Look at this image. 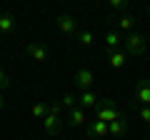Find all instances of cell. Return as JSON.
Masks as SVG:
<instances>
[{
    "instance_id": "6da1fadb",
    "label": "cell",
    "mask_w": 150,
    "mask_h": 140,
    "mask_svg": "<svg viewBox=\"0 0 150 140\" xmlns=\"http://www.w3.org/2000/svg\"><path fill=\"white\" fill-rule=\"evenodd\" d=\"M43 128L48 135H58L60 128H63V105L60 103H50L48 115L43 118Z\"/></svg>"
},
{
    "instance_id": "7a4b0ae2",
    "label": "cell",
    "mask_w": 150,
    "mask_h": 140,
    "mask_svg": "<svg viewBox=\"0 0 150 140\" xmlns=\"http://www.w3.org/2000/svg\"><path fill=\"white\" fill-rule=\"evenodd\" d=\"M123 118V113H120L118 108H115V103L112 100H100L95 108V120H103V123H112V120Z\"/></svg>"
},
{
    "instance_id": "3957f363",
    "label": "cell",
    "mask_w": 150,
    "mask_h": 140,
    "mask_svg": "<svg viewBox=\"0 0 150 140\" xmlns=\"http://www.w3.org/2000/svg\"><path fill=\"white\" fill-rule=\"evenodd\" d=\"M123 45H125V55H143L145 53V38L135 30L123 40Z\"/></svg>"
},
{
    "instance_id": "277c9868",
    "label": "cell",
    "mask_w": 150,
    "mask_h": 140,
    "mask_svg": "<svg viewBox=\"0 0 150 140\" xmlns=\"http://www.w3.org/2000/svg\"><path fill=\"white\" fill-rule=\"evenodd\" d=\"M85 133H88V138H93V140H103V138H108V123H103V120H90V123L85 125Z\"/></svg>"
},
{
    "instance_id": "5b68a950",
    "label": "cell",
    "mask_w": 150,
    "mask_h": 140,
    "mask_svg": "<svg viewBox=\"0 0 150 140\" xmlns=\"http://www.w3.org/2000/svg\"><path fill=\"white\" fill-rule=\"evenodd\" d=\"M93 83H95V73H93V70L83 68V70H78V73H75V88H80L83 93L90 90Z\"/></svg>"
},
{
    "instance_id": "8992f818",
    "label": "cell",
    "mask_w": 150,
    "mask_h": 140,
    "mask_svg": "<svg viewBox=\"0 0 150 140\" xmlns=\"http://www.w3.org/2000/svg\"><path fill=\"white\" fill-rule=\"evenodd\" d=\"M58 28L65 35H75L78 33V20L73 15H68V13H63V15H58Z\"/></svg>"
},
{
    "instance_id": "52a82bcc",
    "label": "cell",
    "mask_w": 150,
    "mask_h": 140,
    "mask_svg": "<svg viewBox=\"0 0 150 140\" xmlns=\"http://www.w3.org/2000/svg\"><path fill=\"white\" fill-rule=\"evenodd\" d=\"M135 100L143 105V108H150V80H140L138 88H135Z\"/></svg>"
},
{
    "instance_id": "ba28073f",
    "label": "cell",
    "mask_w": 150,
    "mask_h": 140,
    "mask_svg": "<svg viewBox=\"0 0 150 140\" xmlns=\"http://www.w3.org/2000/svg\"><path fill=\"white\" fill-rule=\"evenodd\" d=\"M25 53L30 55L33 60H38V63H45V60H48V48H45L43 43H30V45H25Z\"/></svg>"
},
{
    "instance_id": "9c48e42d",
    "label": "cell",
    "mask_w": 150,
    "mask_h": 140,
    "mask_svg": "<svg viewBox=\"0 0 150 140\" xmlns=\"http://www.w3.org/2000/svg\"><path fill=\"white\" fill-rule=\"evenodd\" d=\"M125 133H128V120H125V115L118 118V120H112V123H108V135L110 138H123Z\"/></svg>"
},
{
    "instance_id": "30bf717a",
    "label": "cell",
    "mask_w": 150,
    "mask_h": 140,
    "mask_svg": "<svg viewBox=\"0 0 150 140\" xmlns=\"http://www.w3.org/2000/svg\"><path fill=\"white\" fill-rule=\"evenodd\" d=\"M98 95L93 90H85V93H80V95H78V105H80L83 110H95L98 108Z\"/></svg>"
},
{
    "instance_id": "8fae6325",
    "label": "cell",
    "mask_w": 150,
    "mask_h": 140,
    "mask_svg": "<svg viewBox=\"0 0 150 140\" xmlns=\"http://www.w3.org/2000/svg\"><path fill=\"white\" fill-rule=\"evenodd\" d=\"M120 45H123V40H120L118 30H108L105 33V50L108 53H115V50H120Z\"/></svg>"
},
{
    "instance_id": "7c38bea8",
    "label": "cell",
    "mask_w": 150,
    "mask_h": 140,
    "mask_svg": "<svg viewBox=\"0 0 150 140\" xmlns=\"http://www.w3.org/2000/svg\"><path fill=\"white\" fill-rule=\"evenodd\" d=\"M68 123L70 125H88V113L80 105H75V108L70 110V115H68Z\"/></svg>"
},
{
    "instance_id": "4fadbf2b",
    "label": "cell",
    "mask_w": 150,
    "mask_h": 140,
    "mask_svg": "<svg viewBox=\"0 0 150 140\" xmlns=\"http://www.w3.org/2000/svg\"><path fill=\"white\" fill-rule=\"evenodd\" d=\"M108 63H110V68L120 70V68H125V63H128V55H125L123 50H115V53H108Z\"/></svg>"
},
{
    "instance_id": "5bb4252c",
    "label": "cell",
    "mask_w": 150,
    "mask_h": 140,
    "mask_svg": "<svg viewBox=\"0 0 150 140\" xmlns=\"http://www.w3.org/2000/svg\"><path fill=\"white\" fill-rule=\"evenodd\" d=\"M48 108H50V103H35V105L30 108V113H33L35 120H43L45 115H48Z\"/></svg>"
},
{
    "instance_id": "9a60e30c",
    "label": "cell",
    "mask_w": 150,
    "mask_h": 140,
    "mask_svg": "<svg viewBox=\"0 0 150 140\" xmlns=\"http://www.w3.org/2000/svg\"><path fill=\"white\" fill-rule=\"evenodd\" d=\"M75 40H78L80 45H93L95 43V35H93L90 30H78L75 33Z\"/></svg>"
},
{
    "instance_id": "2e32d148",
    "label": "cell",
    "mask_w": 150,
    "mask_h": 140,
    "mask_svg": "<svg viewBox=\"0 0 150 140\" xmlns=\"http://www.w3.org/2000/svg\"><path fill=\"white\" fill-rule=\"evenodd\" d=\"M13 28H15V18H13L10 13L0 15V33H10Z\"/></svg>"
},
{
    "instance_id": "e0dca14e",
    "label": "cell",
    "mask_w": 150,
    "mask_h": 140,
    "mask_svg": "<svg viewBox=\"0 0 150 140\" xmlns=\"http://www.w3.org/2000/svg\"><path fill=\"white\" fill-rule=\"evenodd\" d=\"M60 105H63V108H68V110H73L75 105H78V98H75L73 93H65V95L60 98Z\"/></svg>"
},
{
    "instance_id": "ac0fdd59",
    "label": "cell",
    "mask_w": 150,
    "mask_h": 140,
    "mask_svg": "<svg viewBox=\"0 0 150 140\" xmlns=\"http://www.w3.org/2000/svg\"><path fill=\"white\" fill-rule=\"evenodd\" d=\"M133 25H135V23H133V18H130V15L118 18V28H120V30H128V35L133 33Z\"/></svg>"
},
{
    "instance_id": "d6986e66",
    "label": "cell",
    "mask_w": 150,
    "mask_h": 140,
    "mask_svg": "<svg viewBox=\"0 0 150 140\" xmlns=\"http://www.w3.org/2000/svg\"><path fill=\"white\" fill-rule=\"evenodd\" d=\"M10 88H13V80H10V75H8L5 70L0 68V93H3V90H10Z\"/></svg>"
},
{
    "instance_id": "ffe728a7",
    "label": "cell",
    "mask_w": 150,
    "mask_h": 140,
    "mask_svg": "<svg viewBox=\"0 0 150 140\" xmlns=\"http://www.w3.org/2000/svg\"><path fill=\"white\" fill-rule=\"evenodd\" d=\"M110 10H128V0H110Z\"/></svg>"
},
{
    "instance_id": "44dd1931",
    "label": "cell",
    "mask_w": 150,
    "mask_h": 140,
    "mask_svg": "<svg viewBox=\"0 0 150 140\" xmlns=\"http://www.w3.org/2000/svg\"><path fill=\"white\" fill-rule=\"evenodd\" d=\"M138 118L143 120V123H148V125H150V108H140V113H138Z\"/></svg>"
},
{
    "instance_id": "7402d4cb",
    "label": "cell",
    "mask_w": 150,
    "mask_h": 140,
    "mask_svg": "<svg viewBox=\"0 0 150 140\" xmlns=\"http://www.w3.org/2000/svg\"><path fill=\"white\" fill-rule=\"evenodd\" d=\"M3 110H5V95L0 93V113H3Z\"/></svg>"
},
{
    "instance_id": "603a6c76",
    "label": "cell",
    "mask_w": 150,
    "mask_h": 140,
    "mask_svg": "<svg viewBox=\"0 0 150 140\" xmlns=\"http://www.w3.org/2000/svg\"><path fill=\"white\" fill-rule=\"evenodd\" d=\"M148 13H150V8H148Z\"/></svg>"
}]
</instances>
